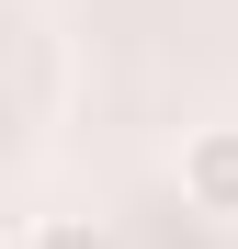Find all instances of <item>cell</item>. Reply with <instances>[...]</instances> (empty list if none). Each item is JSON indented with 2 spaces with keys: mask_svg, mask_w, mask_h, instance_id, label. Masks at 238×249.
<instances>
[{
  "mask_svg": "<svg viewBox=\"0 0 238 249\" xmlns=\"http://www.w3.org/2000/svg\"><path fill=\"white\" fill-rule=\"evenodd\" d=\"M182 204L238 227V124H193L182 136Z\"/></svg>",
  "mask_w": 238,
  "mask_h": 249,
  "instance_id": "cell-1",
  "label": "cell"
},
{
  "mask_svg": "<svg viewBox=\"0 0 238 249\" xmlns=\"http://www.w3.org/2000/svg\"><path fill=\"white\" fill-rule=\"evenodd\" d=\"M23 249H125V238H113L102 215H46V227H34Z\"/></svg>",
  "mask_w": 238,
  "mask_h": 249,
  "instance_id": "cell-2",
  "label": "cell"
}]
</instances>
